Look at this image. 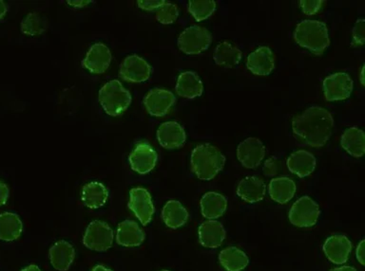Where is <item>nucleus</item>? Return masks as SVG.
I'll return each mask as SVG.
<instances>
[{
	"mask_svg": "<svg viewBox=\"0 0 365 271\" xmlns=\"http://www.w3.org/2000/svg\"><path fill=\"white\" fill-rule=\"evenodd\" d=\"M213 59L218 66L232 69L240 63L242 52L229 42H222L215 49Z\"/></svg>",
	"mask_w": 365,
	"mask_h": 271,
	"instance_id": "7c9ffc66",
	"label": "nucleus"
},
{
	"mask_svg": "<svg viewBox=\"0 0 365 271\" xmlns=\"http://www.w3.org/2000/svg\"><path fill=\"white\" fill-rule=\"evenodd\" d=\"M364 67H362L361 73V83L362 86H364Z\"/></svg>",
	"mask_w": 365,
	"mask_h": 271,
	"instance_id": "49530a36",
	"label": "nucleus"
},
{
	"mask_svg": "<svg viewBox=\"0 0 365 271\" xmlns=\"http://www.w3.org/2000/svg\"><path fill=\"white\" fill-rule=\"evenodd\" d=\"M165 4L166 1H164V0H139V1H137L138 7L140 9L149 11V12L159 9Z\"/></svg>",
	"mask_w": 365,
	"mask_h": 271,
	"instance_id": "4c0bfd02",
	"label": "nucleus"
},
{
	"mask_svg": "<svg viewBox=\"0 0 365 271\" xmlns=\"http://www.w3.org/2000/svg\"><path fill=\"white\" fill-rule=\"evenodd\" d=\"M294 40L316 55H322L329 46L327 24L318 21H304L297 25Z\"/></svg>",
	"mask_w": 365,
	"mask_h": 271,
	"instance_id": "7ed1b4c3",
	"label": "nucleus"
},
{
	"mask_svg": "<svg viewBox=\"0 0 365 271\" xmlns=\"http://www.w3.org/2000/svg\"><path fill=\"white\" fill-rule=\"evenodd\" d=\"M112 53L106 45L96 43L88 52L82 66L93 74H102L109 69Z\"/></svg>",
	"mask_w": 365,
	"mask_h": 271,
	"instance_id": "4468645a",
	"label": "nucleus"
},
{
	"mask_svg": "<svg viewBox=\"0 0 365 271\" xmlns=\"http://www.w3.org/2000/svg\"><path fill=\"white\" fill-rule=\"evenodd\" d=\"M287 165L291 173L302 179L310 176L315 170L316 157L310 152L295 151L288 157Z\"/></svg>",
	"mask_w": 365,
	"mask_h": 271,
	"instance_id": "4be33fe9",
	"label": "nucleus"
},
{
	"mask_svg": "<svg viewBox=\"0 0 365 271\" xmlns=\"http://www.w3.org/2000/svg\"><path fill=\"white\" fill-rule=\"evenodd\" d=\"M352 243L347 236L336 234L327 238L324 245V251L328 260L335 265H342L347 262L351 251Z\"/></svg>",
	"mask_w": 365,
	"mask_h": 271,
	"instance_id": "dca6fc26",
	"label": "nucleus"
},
{
	"mask_svg": "<svg viewBox=\"0 0 365 271\" xmlns=\"http://www.w3.org/2000/svg\"><path fill=\"white\" fill-rule=\"evenodd\" d=\"M265 183L261 177H248L240 180L237 188V196L243 201L253 203L262 201L265 199Z\"/></svg>",
	"mask_w": 365,
	"mask_h": 271,
	"instance_id": "6ab92c4d",
	"label": "nucleus"
},
{
	"mask_svg": "<svg viewBox=\"0 0 365 271\" xmlns=\"http://www.w3.org/2000/svg\"><path fill=\"white\" fill-rule=\"evenodd\" d=\"M21 271H41V268L36 265H30L28 267L23 268Z\"/></svg>",
	"mask_w": 365,
	"mask_h": 271,
	"instance_id": "37998d69",
	"label": "nucleus"
},
{
	"mask_svg": "<svg viewBox=\"0 0 365 271\" xmlns=\"http://www.w3.org/2000/svg\"><path fill=\"white\" fill-rule=\"evenodd\" d=\"M322 4V0H302L300 1V6L305 15L313 16L321 10Z\"/></svg>",
	"mask_w": 365,
	"mask_h": 271,
	"instance_id": "c9c22d12",
	"label": "nucleus"
},
{
	"mask_svg": "<svg viewBox=\"0 0 365 271\" xmlns=\"http://www.w3.org/2000/svg\"><path fill=\"white\" fill-rule=\"evenodd\" d=\"M174 104V93L163 89L151 90L144 99V106L147 111L154 117H163L168 114Z\"/></svg>",
	"mask_w": 365,
	"mask_h": 271,
	"instance_id": "f8f14e48",
	"label": "nucleus"
},
{
	"mask_svg": "<svg viewBox=\"0 0 365 271\" xmlns=\"http://www.w3.org/2000/svg\"><path fill=\"white\" fill-rule=\"evenodd\" d=\"M265 155V148L257 138H248L240 143L237 148V157L243 167L255 169L258 167Z\"/></svg>",
	"mask_w": 365,
	"mask_h": 271,
	"instance_id": "9b49d317",
	"label": "nucleus"
},
{
	"mask_svg": "<svg viewBox=\"0 0 365 271\" xmlns=\"http://www.w3.org/2000/svg\"><path fill=\"white\" fill-rule=\"evenodd\" d=\"M191 169L201 180L209 182L223 170L226 157L215 146L206 143L196 146L191 153Z\"/></svg>",
	"mask_w": 365,
	"mask_h": 271,
	"instance_id": "f03ea898",
	"label": "nucleus"
},
{
	"mask_svg": "<svg viewBox=\"0 0 365 271\" xmlns=\"http://www.w3.org/2000/svg\"><path fill=\"white\" fill-rule=\"evenodd\" d=\"M342 148L354 157H361L365 151V135L358 127H349L341 138Z\"/></svg>",
	"mask_w": 365,
	"mask_h": 271,
	"instance_id": "5701e85b",
	"label": "nucleus"
},
{
	"mask_svg": "<svg viewBox=\"0 0 365 271\" xmlns=\"http://www.w3.org/2000/svg\"><path fill=\"white\" fill-rule=\"evenodd\" d=\"M9 196V188H8V186L5 184V183L0 182V206L6 204Z\"/></svg>",
	"mask_w": 365,
	"mask_h": 271,
	"instance_id": "58836bf2",
	"label": "nucleus"
},
{
	"mask_svg": "<svg viewBox=\"0 0 365 271\" xmlns=\"http://www.w3.org/2000/svg\"><path fill=\"white\" fill-rule=\"evenodd\" d=\"M129 208L134 211L135 216L143 226H147L152 221L154 214V205L151 194L146 189H132L129 192Z\"/></svg>",
	"mask_w": 365,
	"mask_h": 271,
	"instance_id": "9d476101",
	"label": "nucleus"
},
{
	"mask_svg": "<svg viewBox=\"0 0 365 271\" xmlns=\"http://www.w3.org/2000/svg\"><path fill=\"white\" fill-rule=\"evenodd\" d=\"M364 244L365 241L364 240H361V243L358 245V248H356V259H358V261L359 262V264L364 265Z\"/></svg>",
	"mask_w": 365,
	"mask_h": 271,
	"instance_id": "ea45409f",
	"label": "nucleus"
},
{
	"mask_svg": "<svg viewBox=\"0 0 365 271\" xmlns=\"http://www.w3.org/2000/svg\"><path fill=\"white\" fill-rule=\"evenodd\" d=\"M162 217L169 228H179L188 222L189 213L186 209L177 200H169L164 206Z\"/></svg>",
	"mask_w": 365,
	"mask_h": 271,
	"instance_id": "c85d7f7f",
	"label": "nucleus"
},
{
	"mask_svg": "<svg viewBox=\"0 0 365 271\" xmlns=\"http://www.w3.org/2000/svg\"><path fill=\"white\" fill-rule=\"evenodd\" d=\"M321 214L319 205L310 197H302L292 205L288 214L291 224L298 228H310L316 225Z\"/></svg>",
	"mask_w": 365,
	"mask_h": 271,
	"instance_id": "423d86ee",
	"label": "nucleus"
},
{
	"mask_svg": "<svg viewBox=\"0 0 365 271\" xmlns=\"http://www.w3.org/2000/svg\"><path fill=\"white\" fill-rule=\"evenodd\" d=\"M219 261L226 271H243L248 267L250 259L239 248L229 247L221 251Z\"/></svg>",
	"mask_w": 365,
	"mask_h": 271,
	"instance_id": "c756f323",
	"label": "nucleus"
},
{
	"mask_svg": "<svg viewBox=\"0 0 365 271\" xmlns=\"http://www.w3.org/2000/svg\"><path fill=\"white\" fill-rule=\"evenodd\" d=\"M157 153L149 143H140L129 155V160L132 170L140 175L149 174L157 162Z\"/></svg>",
	"mask_w": 365,
	"mask_h": 271,
	"instance_id": "ddd939ff",
	"label": "nucleus"
},
{
	"mask_svg": "<svg viewBox=\"0 0 365 271\" xmlns=\"http://www.w3.org/2000/svg\"><path fill=\"white\" fill-rule=\"evenodd\" d=\"M157 140L162 148L169 150L182 148L186 140L185 129L176 121H166L158 128Z\"/></svg>",
	"mask_w": 365,
	"mask_h": 271,
	"instance_id": "2eb2a0df",
	"label": "nucleus"
},
{
	"mask_svg": "<svg viewBox=\"0 0 365 271\" xmlns=\"http://www.w3.org/2000/svg\"><path fill=\"white\" fill-rule=\"evenodd\" d=\"M90 2L92 1H88V0H76V1H68L67 4L73 8H84L87 7Z\"/></svg>",
	"mask_w": 365,
	"mask_h": 271,
	"instance_id": "a19ab883",
	"label": "nucleus"
},
{
	"mask_svg": "<svg viewBox=\"0 0 365 271\" xmlns=\"http://www.w3.org/2000/svg\"><path fill=\"white\" fill-rule=\"evenodd\" d=\"M109 199V191L100 182H90L85 185L81 192V199L86 207L99 209L106 204Z\"/></svg>",
	"mask_w": 365,
	"mask_h": 271,
	"instance_id": "393cba45",
	"label": "nucleus"
},
{
	"mask_svg": "<svg viewBox=\"0 0 365 271\" xmlns=\"http://www.w3.org/2000/svg\"><path fill=\"white\" fill-rule=\"evenodd\" d=\"M50 261L53 268L58 271L70 270L75 257V248L69 242L61 240L56 242L49 251Z\"/></svg>",
	"mask_w": 365,
	"mask_h": 271,
	"instance_id": "aec40b11",
	"label": "nucleus"
},
{
	"mask_svg": "<svg viewBox=\"0 0 365 271\" xmlns=\"http://www.w3.org/2000/svg\"><path fill=\"white\" fill-rule=\"evenodd\" d=\"M268 191L274 201L279 204H287L295 196L296 184L290 177H277L271 180Z\"/></svg>",
	"mask_w": 365,
	"mask_h": 271,
	"instance_id": "bb28decb",
	"label": "nucleus"
},
{
	"mask_svg": "<svg viewBox=\"0 0 365 271\" xmlns=\"http://www.w3.org/2000/svg\"><path fill=\"white\" fill-rule=\"evenodd\" d=\"M92 271H113V270H110V268H107L106 267H104V265H96V267H93Z\"/></svg>",
	"mask_w": 365,
	"mask_h": 271,
	"instance_id": "a18cd8bd",
	"label": "nucleus"
},
{
	"mask_svg": "<svg viewBox=\"0 0 365 271\" xmlns=\"http://www.w3.org/2000/svg\"><path fill=\"white\" fill-rule=\"evenodd\" d=\"M161 271H169V270H161Z\"/></svg>",
	"mask_w": 365,
	"mask_h": 271,
	"instance_id": "de8ad7c7",
	"label": "nucleus"
},
{
	"mask_svg": "<svg viewBox=\"0 0 365 271\" xmlns=\"http://www.w3.org/2000/svg\"><path fill=\"white\" fill-rule=\"evenodd\" d=\"M203 83L194 72L181 73L176 84V92L180 97L194 99L203 94Z\"/></svg>",
	"mask_w": 365,
	"mask_h": 271,
	"instance_id": "b1692460",
	"label": "nucleus"
},
{
	"mask_svg": "<svg viewBox=\"0 0 365 271\" xmlns=\"http://www.w3.org/2000/svg\"><path fill=\"white\" fill-rule=\"evenodd\" d=\"M199 241L203 247L208 248H216L223 244L226 239V231L220 222L215 220H208L200 225Z\"/></svg>",
	"mask_w": 365,
	"mask_h": 271,
	"instance_id": "412c9836",
	"label": "nucleus"
},
{
	"mask_svg": "<svg viewBox=\"0 0 365 271\" xmlns=\"http://www.w3.org/2000/svg\"><path fill=\"white\" fill-rule=\"evenodd\" d=\"M330 271H356V268L352 267H342L338 268H333Z\"/></svg>",
	"mask_w": 365,
	"mask_h": 271,
	"instance_id": "c03bdc74",
	"label": "nucleus"
},
{
	"mask_svg": "<svg viewBox=\"0 0 365 271\" xmlns=\"http://www.w3.org/2000/svg\"><path fill=\"white\" fill-rule=\"evenodd\" d=\"M247 67L253 74L270 75L275 67V56L268 47H260L248 55Z\"/></svg>",
	"mask_w": 365,
	"mask_h": 271,
	"instance_id": "f3484780",
	"label": "nucleus"
},
{
	"mask_svg": "<svg viewBox=\"0 0 365 271\" xmlns=\"http://www.w3.org/2000/svg\"><path fill=\"white\" fill-rule=\"evenodd\" d=\"M46 28V21L38 13H29L21 22V32L29 36L42 35Z\"/></svg>",
	"mask_w": 365,
	"mask_h": 271,
	"instance_id": "473e14b6",
	"label": "nucleus"
},
{
	"mask_svg": "<svg viewBox=\"0 0 365 271\" xmlns=\"http://www.w3.org/2000/svg\"><path fill=\"white\" fill-rule=\"evenodd\" d=\"M216 10V2L212 0H191L189 2V11L195 21L200 22L206 21L213 15Z\"/></svg>",
	"mask_w": 365,
	"mask_h": 271,
	"instance_id": "2f4dec72",
	"label": "nucleus"
},
{
	"mask_svg": "<svg viewBox=\"0 0 365 271\" xmlns=\"http://www.w3.org/2000/svg\"><path fill=\"white\" fill-rule=\"evenodd\" d=\"M98 101L107 115L116 117L128 109L132 103V95L120 82L112 80L102 87Z\"/></svg>",
	"mask_w": 365,
	"mask_h": 271,
	"instance_id": "20e7f679",
	"label": "nucleus"
},
{
	"mask_svg": "<svg viewBox=\"0 0 365 271\" xmlns=\"http://www.w3.org/2000/svg\"><path fill=\"white\" fill-rule=\"evenodd\" d=\"M333 116L324 107L311 106L292 120L293 134L297 140L310 148L327 145L333 134Z\"/></svg>",
	"mask_w": 365,
	"mask_h": 271,
	"instance_id": "f257e3e1",
	"label": "nucleus"
},
{
	"mask_svg": "<svg viewBox=\"0 0 365 271\" xmlns=\"http://www.w3.org/2000/svg\"><path fill=\"white\" fill-rule=\"evenodd\" d=\"M8 11L7 5L2 0H0V21L4 18Z\"/></svg>",
	"mask_w": 365,
	"mask_h": 271,
	"instance_id": "79ce46f5",
	"label": "nucleus"
},
{
	"mask_svg": "<svg viewBox=\"0 0 365 271\" xmlns=\"http://www.w3.org/2000/svg\"><path fill=\"white\" fill-rule=\"evenodd\" d=\"M23 224L21 217L14 213L0 214V240L13 242L21 237Z\"/></svg>",
	"mask_w": 365,
	"mask_h": 271,
	"instance_id": "cd10ccee",
	"label": "nucleus"
},
{
	"mask_svg": "<svg viewBox=\"0 0 365 271\" xmlns=\"http://www.w3.org/2000/svg\"><path fill=\"white\" fill-rule=\"evenodd\" d=\"M211 33L203 27L186 28L178 38V48L189 55H200L208 50L211 44Z\"/></svg>",
	"mask_w": 365,
	"mask_h": 271,
	"instance_id": "39448f33",
	"label": "nucleus"
},
{
	"mask_svg": "<svg viewBox=\"0 0 365 271\" xmlns=\"http://www.w3.org/2000/svg\"><path fill=\"white\" fill-rule=\"evenodd\" d=\"M364 27L365 21L364 18L359 19V21L356 22L355 26H354L352 32L353 47L358 48L364 46L365 41Z\"/></svg>",
	"mask_w": 365,
	"mask_h": 271,
	"instance_id": "f704fd0d",
	"label": "nucleus"
},
{
	"mask_svg": "<svg viewBox=\"0 0 365 271\" xmlns=\"http://www.w3.org/2000/svg\"><path fill=\"white\" fill-rule=\"evenodd\" d=\"M322 87L328 101H344L350 97L354 84L347 73L337 72L325 78Z\"/></svg>",
	"mask_w": 365,
	"mask_h": 271,
	"instance_id": "6e6552de",
	"label": "nucleus"
},
{
	"mask_svg": "<svg viewBox=\"0 0 365 271\" xmlns=\"http://www.w3.org/2000/svg\"><path fill=\"white\" fill-rule=\"evenodd\" d=\"M200 203L203 216L211 220L223 216L228 208V199L226 197L215 192L206 193Z\"/></svg>",
	"mask_w": 365,
	"mask_h": 271,
	"instance_id": "a878e982",
	"label": "nucleus"
},
{
	"mask_svg": "<svg viewBox=\"0 0 365 271\" xmlns=\"http://www.w3.org/2000/svg\"><path fill=\"white\" fill-rule=\"evenodd\" d=\"M280 166H281V163L279 160L275 157H271L265 162L263 171L267 177H275L279 173Z\"/></svg>",
	"mask_w": 365,
	"mask_h": 271,
	"instance_id": "e433bc0d",
	"label": "nucleus"
},
{
	"mask_svg": "<svg viewBox=\"0 0 365 271\" xmlns=\"http://www.w3.org/2000/svg\"><path fill=\"white\" fill-rule=\"evenodd\" d=\"M179 16V10L176 5L171 4V2H166L160 7L157 12V19L161 24H171L176 21Z\"/></svg>",
	"mask_w": 365,
	"mask_h": 271,
	"instance_id": "72a5a7b5",
	"label": "nucleus"
},
{
	"mask_svg": "<svg viewBox=\"0 0 365 271\" xmlns=\"http://www.w3.org/2000/svg\"><path fill=\"white\" fill-rule=\"evenodd\" d=\"M152 74V67L148 62L138 55L128 56L121 64L119 76L131 83H143L149 80Z\"/></svg>",
	"mask_w": 365,
	"mask_h": 271,
	"instance_id": "1a4fd4ad",
	"label": "nucleus"
},
{
	"mask_svg": "<svg viewBox=\"0 0 365 271\" xmlns=\"http://www.w3.org/2000/svg\"><path fill=\"white\" fill-rule=\"evenodd\" d=\"M113 231L106 222L95 220L88 226L83 237L85 247L95 251H106L112 248Z\"/></svg>",
	"mask_w": 365,
	"mask_h": 271,
	"instance_id": "0eeeda50",
	"label": "nucleus"
},
{
	"mask_svg": "<svg viewBox=\"0 0 365 271\" xmlns=\"http://www.w3.org/2000/svg\"><path fill=\"white\" fill-rule=\"evenodd\" d=\"M145 238L142 228L134 220H125L118 225L116 242L122 247H139L145 241Z\"/></svg>",
	"mask_w": 365,
	"mask_h": 271,
	"instance_id": "a211bd4d",
	"label": "nucleus"
}]
</instances>
